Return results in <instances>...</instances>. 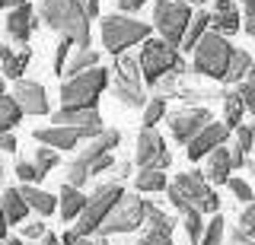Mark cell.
<instances>
[{
  "label": "cell",
  "instance_id": "2",
  "mask_svg": "<svg viewBox=\"0 0 255 245\" xmlns=\"http://www.w3.org/2000/svg\"><path fill=\"white\" fill-rule=\"evenodd\" d=\"M233 54L236 48L230 45L227 35L217 32V29H207L201 35V42L195 45V74L211 77V80H227Z\"/></svg>",
  "mask_w": 255,
  "mask_h": 245
},
{
  "label": "cell",
  "instance_id": "19",
  "mask_svg": "<svg viewBox=\"0 0 255 245\" xmlns=\"http://www.w3.org/2000/svg\"><path fill=\"white\" fill-rule=\"evenodd\" d=\"M211 29H217V32H223V35H233V32L243 29V16H239L236 0H214Z\"/></svg>",
  "mask_w": 255,
  "mask_h": 245
},
{
  "label": "cell",
  "instance_id": "20",
  "mask_svg": "<svg viewBox=\"0 0 255 245\" xmlns=\"http://www.w3.org/2000/svg\"><path fill=\"white\" fill-rule=\"evenodd\" d=\"M230 169H233V156H230V147H217L211 156H207V165H204V175L211 185H227L230 181Z\"/></svg>",
  "mask_w": 255,
  "mask_h": 245
},
{
  "label": "cell",
  "instance_id": "26",
  "mask_svg": "<svg viewBox=\"0 0 255 245\" xmlns=\"http://www.w3.org/2000/svg\"><path fill=\"white\" fill-rule=\"evenodd\" d=\"M99 64V51H93L90 45H77V51L70 54V61H67V67H64V74H70V77H77V74H83V70H90Z\"/></svg>",
  "mask_w": 255,
  "mask_h": 245
},
{
  "label": "cell",
  "instance_id": "8",
  "mask_svg": "<svg viewBox=\"0 0 255 245\" xmlns=\"http://www.w3.org/2000/svg\"><path fill=\"white\" fill-rule=\"evenodd\" d=\"M122 194H125V191L115 185V181H109V185H99V188H96V194L86 201L83 213L77 217V233H80V236L99 233L102 223H106V217L112 213V207L122 201Z\"/></svg>",
  "mask_w": 255,
  "mask_h": 245
},
{
  "label": "cell",
  "instance_id": "43",
  "mask_svg": "<svg viewBox=\"0 0 255 245\" xmlns=\"http://www.w3.org/2000/svg\"><path fill=\"white\" fill-rule=\"evenodd\" d=\"M239 92H243V99H246V105H249V112L255 115V83H252V80L243 83V86H239Z\"/></svg>",
  "mask_w": 255,
  "mask_h": 245
},
{
  "label": "cell",
  "instance_id": "47",
  "mask_svg": "<svg viewBox=\"0 0 255 245\" xmlns=\"http://www.w3.org/2000/svg\"><path fill=\"white\" fill-rule=\"evenodd\" d=\"M230 156H233V169H239V165L246 163V150L239 147V144H236V147H230Z\"/></svg>",
  "mask_w": 255,
  "mask_h": 245
},
{
  "label": "cell",
  "instance_id": "16",
  "mask_svg": "<svg viewBox=\"0 0 255 245\" xmlns=\"http://www.w3.org/2000/svg\"><path fill=\"white\" fill-rule=\"evenodd\" d=\"M227 137H230V124H227V121H223V124H214V121H211L201 134H198V137H191V144H188V160H204V156H211Z\"/></svg>",
  "mask_w": 255,
  "mask_h": 245
},
{
  "label": "cell",
  "instance_id": "15",
  "mask_svg": "<svg viewBox=\"0 0 255 245\" xmlns=\"http://www.w3.org/2000/svg\"><path fill=\"white\" fill-rule=\"evenodd\" d=\"M166 191H169V204H172L175 210H179L182 226H185L188 239L198 245V242H201V236H204V210H201V207H195L191 201H185V197H182V191H179L175 185H169Z\"/></svg>",
  "mask_w": 255,
  "mask_h": 245
},
{
  "label": "cell",
  "instance_id": "6",
  "mask_svg": "<svg viewBox=\"0 0 255 245\" xmlns=\"http://www.w3.org/2000/svg\"><path fill=\"white\" fill-rule=\"evenodd\" d=\"M191 16H195V13L188 10V0H156L153 3V26L159 29V35H163L166 42L179 45V48L188 35Z\"/></svg>",
  "mask_w": 255,
  "mask_h": 245
},
{
  "label": "cell",
  "instance_id": "56",
  "mask_svg": "<svg viewBox=\"0 0 255 245\" xmlns=\"http://www.w3.org/2000/svg\"><path fill=\"white\" fill-rule=\"evenodd\" d=\"M249 80L255 83V61H252V70H249Z\"/></svg>",
  "mask_w": 255,
  "mask_h": 245
},
{
  "label": "cell",
  "instance_id": "31",
  "mask_svg": "<svg viewBox=\"0 0 255 245\" xmlns=\"http://www.w3.org/2000/svg\"><path fill=\"white\" fill-rule=\"evenodd\" d=\"M252 70V58H249V51H239L236 48V54H233V61H230V74H227V80L230 83H239L246 74Z\"/></svg>",
  "mask_w": 255,
  "mask_h": 245
},
{
  "label": "cell",
  "instance_id": "22",
  "mask_svg": "<svg viewBox=\"0 0 255 245\" xmlns=\"http://www.w3.org/2000/svg\"><path fill=\"white\" fill-rule=\"evenodd\" d=\"M29 210H32V207H29L26 194H22V188H6V191H3V223H6V226L22 223Z\"/></svg>",
  "mask_w": 255,
  "mask_h": 245
},
{
  "label": "cell",
  "instance_id": "17",
  "mask_svg": "<svg viewBox=\"0 0 255 245\" xmlns=\"http://www.w3.org/2000/svg\"><path fill=\"white\" fill-rule=\"evenodd\" d=\"M35 29H38V19H35V10H32L29 3H19V6H13V10L6 13V32H10L13 42L26 45Z\"/></svg>",
  "mask_w": 255,
  "mask_h": 245
},
{
  "label": "cell",
  "instance_id": "46",
  "mask_svg": "<svg viewBox=\"0 0 255 245\" xmlns=\"http://www.w3.org/2000/svg\"><path fill=\"white\" fill-rule=\"evenodd\" d=\"M143 3H147V0H118V10H122V13H134V10H140Z\"/></svg>",
  "mask_w": 255,
  "mask_h": 245
},
{
  "label": "cell",
  "instance_id": "14",
  "mask_svg": "<svg viewBox=\"0 0 255 245\" xmlns=\"http://www.w3.org/2000/svg\"><path fill=\"white\" fill-rule=\"evenodd\" d=\"M214 118L207 108H182V112H175L172 115V121H169V128H172V137L179 140V144H191V137H198L207 124H211Z\"/></svg>",
  "mask_w": 255,
  "mask_h": 245
},
{
  "label": "cell",
  "instance_id": "34",
  "mask_svg": "<svg viewBox=\"0 0 255 245\" xmlns=\"http://www.w3.org/2000/svg\"><path fill=\"white\" fill-rule=\"evenodd\" d=\"M163 115H166V96H153V102L143 105V128H156Z\"/></svg>",
  "mask_w": 255,
  "mask_h": 245
},
{
  "label": "cell",
  "instance_id": "57",
  "mask_svg": "<svg viewBox=\"0 0 255 245\" xmlns=\"http://www.w3.org/2000/svg\"><path fill=\"white\" fill-rule=\"evenodd\" d=\"M249 172H252V175H255V160H249Z\"/></svg>",
  "mask_w": 255,
  "mask_h": 245
},
{
  "label": "cell",
  "instance_id": "11",
  "mask_svg": "<svg viewBox=\"0 0 255 245\" xmlns=\"http://www.w3.org/2000/svg\"><path fill=\"white\" fill-rule=\"evenodd\" d=\"M172 185L182 191L185 201H191L195 207H201L204 213H217L220 210V197L214 194L211 181H207V175H201V172H179Z\"/></svg>",
  "mask_w": 255,
  "mask_h": 245
},
{
  "label": "cell",
  "instance_id": "27",
  "mask_svg": "<svg viewBox=\"0 0 255 245\" xmlns=\"http://www.w3.org/2000/svg\"><path fill=\"white\" fill-rule=\"evenodd\" d=\"M246 99H243V92L233 89V92H223V118H227V124L230 128H239L243 124V112H246Z\"/></svg>",
  "mask_w": 255,
  "mask_h": 245
},
{
  "label": "cell",
  "instance_id": "3",
  "mask_svg": "<svg viewBox=\"0 0 255 245\" xmlns=\"http://www.w3.org/2000/svg\"><path fill=\"white\" fill-rule=\"evenodd\" d=\"M106 86H109V70L96 64L90 70H83V74L64 80V86H61V102L67 108H96Z\"/></svg>",
  "mask_w": 255,
  "mask_h": 245
},
{
  "label": "cell",
  "instance_id": "37",
  "mask_svg": "<svg viewBox=\"0 0 255 245\" xmlns=\"http://www.w3.org/2000/svg\"><path fill=\"white\" fill-rule=\"evenodd\" d=\"M223 223H227L223 217H214L211 223H207V229H204V236H201L198 245H220L223 242Z\"/></svg>",
  "mask_w": 255,
  "mask_h": 245
},
{
  "label": "cell",
  "instance_id": "1",
  "mask_svg": "<svg viewBox=\"0 0 255 245\" xmlns=\"http://www.w3.org/2000/svg\"><path fill=\"white\" fill-rule=\"evenodd\" d=\"M38 16L54 32L70 35L77 45H90V13L80 0H42Z\"/></svg>",
  "mask_w": 255,
  "mask_h": 245
},
{
  "label": "cell",
  "instance_id": "50",
  "mask_svg": "<svg viewBox=\"0 0 255 245\" xmlns=\"http://www.w3.org/2000/svg\"><path fill=\"white\" fill-rule=\"evenodd\" d=\"M61 239H64V245H80V239H83V236H80L77 229H67V233H64Z\"/></svg>",
  "mask_w": 255,
  "mask_h": 245
},
{
  "label": "cell",
  "instance_id": "42",
  "mask_svg": "<svg viewBox=\"0 0 255 245\" xmlns=\"http://www.w3.org/2000/svg\"><path fill=\"white\" fill-rule=\"evenodd\" d=\"M239 226H243L249 236H255V201H249V204H246L243 217H239Z\"/></svg>",
  "mask_w": 255,
  "mask_h": 245
},
{
  "label": "cell",
  "instance_id": "32",
  "mask_svg": "<svg viewBox=\"0 0 255 245\" xmlns=\"http://www.w3.org/2000/svg\"><path fill=\"white\" fill-rule=\"evenodd\" d=\"M74 38L70 35H61V42H58V48H54V64H51V74H64V67H67V61H70V54H74Z\"/></svg>",
  "mask_w": 255,
  "mask_h": 245
},
{
  "label": "cell",
  "instance_id": "10",
  "mask_svg": "<svg viewBox=\"0 0 255 245\" xmlns=\"http://www.w3.org/2000/svg\"><path fill=\"white\" fill-rule=\"evenodd\" d=\"M115 96L122 105H147V96H143V67H140V58L134 61L131 54H122L115 64Z\"/></svg>",
  "mask_w": 255,
  "mask_h": 245
},
{
  "label": "cell",
  "instance_id": "25",
  "mask_svg": "<svg viewBox=\"0 0 255 245\" xmlns=\"http://www.w3.org/2000/svg\"><path fill=\"white\" fill-rule=\"evenodd\" d=\"M22 194H26L29 207L35 213H42V217L54 213V207H61V197H51L48 191H42V188H35V185H26V181H22Z\"/></svg>",
  "mask_w": 255,
  "mask_h": 245
},
{
  "label": "cell",
  "instance_id": "55",
  "mask_svg": "<svg viewBox=\"0 0 255 245\" xmlns=\"http://www.w3.org/2000/svg\"><path fill=\"white\" fill-rule=\"evenodd\" d=\"M96 245H112V242H109V236H99V242H96Z\"/></svg>",
  "mask_w": 255,
  "mask_h": 245
},
{
  "label": "cell",
  "instance_id": "13",
  "mask_svg": "<svg viewBox=\"0 0 255 245\" xmlns=\"http://www.w3.org/2000/svg\"><path fill=\"white\" fill-rule=\"evenodd\" d=\"M134 160H137L140 169H143V165L169 169L172 156H169V150H166L163 134H159L156 128H143V131H140V137H137V153H134Z\"/></svg>",
  "mask_w": 255,
  "mask_h": 245
},
{
  "label": "cell",
  "instance_id": "28",
  "mask_svg": "<svg viewBox=\"0 0 255 245\" xmlns=\"http://www.w3.org/2000/svg\"><path fill=\"white\" fill-rule=\"evenodd\" d=\"M22 115H26V112H22L19 99H16L13 92H10V96H0V128H3V131H13L16 124L22 121Z\"/></svg>",
  "mask_w": 255,
  "mask_h": 245
},
{
  "label": "cell",
  "instance_id": "7",
  "mask_svg": "<svg viewBox=\"0 0 255 245\" xmlns=\"http://www.w3.org/2000/svg\"><path fill=\"white\" fill-rule=\"evenodd\" d=\"M118 144H122V134H118L115 128H106L99 134V137H93L90 140V147H83L80 150V156L74 163H70V169H67V181L70 185H77V188H83L86 181L93 178V163L96 160H102L106 153H112Z\"/></svg>",
  "mask_w": 255,
  "mask_h": 245
},
{
  "label": "cell",
  "instance_id": "45",
  "mask_svg": "<svg viewBox=\"0 0 255 245\" xmlns=\"http://www.w3.org/2000/svg\"><path fill=\"white\" fill-rule=\"evenodd\" d=\"M230 245H252V242H249V233H246L243 226L233 229V233H230Z\"/></svg>",
  "mask_w": 255,
  "mask_h": 245
},
{
  "label": "cell",
  "instance_id": "18",
  "mask_svg": "<svg viewBox=\"0 0 255 245\" xmlns=\"http://www.w3.org/2000/svg\"><path fill=\"white\" fill-rule=\"evenodd\" d=\"M13 96L19 99L22 112L26 115H48V96H45V86L35 80H16L13 86Z\"/></svg>",
  "mask_w": 255,
  "mask_h": 245
},
{
  "label": "cell",
  "instance_id": "36",
  "mask_svg": "<svg viewBox=\"0 0 255 245\" xmlns=\"http://www.w3.org/2000/svg\"><path fill=\"white\" fill-rule=\"evenodd\" d=\"M35 165H38V169H42L45 175H48V172H51L54 165H58V150H54V147H48V144H42V147L35 150Z\"/></svg>",
  "mask_w": 255,
  "mask_h": 245
},
{
  "label": "cell",
  "instance_id": "9",
  "mask_svg": "<svg viewBox=\"0 0 255 245\" xmlns=\"http://www.w3.org/2000/svg\"><path fill=\"white\" fill-rule=\"evenodd\" d=\"M147 220V201L137 194H122V201L112 207V213L106 217L99 236H118V233H134L140 229V223Z\"/></svg>",
  "mask_w": 255,
  "mask_h": 245
},
{
  "label": "cell",
  "instance_id": "24",
  "mask_svg": "<svg viewBox=\"0 0 255 245\" xmlns=\"http://www.w3.org/2000/svg\"><path fill=\"white\" fill-rule=\"evenodd\" d=\"M58 197H61V217H64V220H77L80 213H83L86 201H90V197H83V191H80L77 185H70V181L61 188Z\"/></svg>",
  "mask_w": 255,
  "mask_h": 245
},
{
  "label": "cell",
  "instance_id": "59",
  "mask_svg": "<svg viewBox=\"0 0 255 245\" xmlns=\"http://www.w3.org/2000/svg\"><path fill=\"white\" fill-rule=\"evenodd\" d=\"M188 3H201V0H188Z\"/></svg>",
  "mask_w": 255,
  "mask_h": 245
},
{
  "label": "cell",
  "instance_id": "39",
  "mask_svg": "<svg viewBox=\"0 0 255 245\" xmlns=\"http://www.w3.org/2000/svg\"><path fill=\"white\" fill-rule=\"evenodd\" d=\"M236 144L246 150V153H252L255 150V128H249V124H239L236 128Z\"/></svg>",
  "mask_w": 255,
  "mask_h": 245
},
{
  "label": "cell",
  "instance_id": "49",
  "mask_svg": "<svg viewBox=\"0 0 255 245\" xmlns=\"http://www.w3.org/2000/svg\"><path fill=\"white\" fill-rule=\"evenodd\" d=\"M80 3H83V10H86V13H90V19L99 16V0H80Z\"/></svg>",
  "mask_w": 255,
  "mask_h": 245
},
{
  "label": "cell",
  "instance_id": "30",
  "mask_svg": "<svg viewBox=\"0 0 255 245\" xmlns=\"http://www.w3.org/2000/svg\"><path fill=\"white\" fill-rule=\"evenodd\" d=\"M166 185V169H156V165H143L137 172V191H163Z\"/></svg>",
  "mask_w": 255,
  "mask_h": 245
},
{
  "label": "cell",
  "instance_id": "60",
  "mask_svg": "<svg viewBox=\"0 0 255 245\" xmlns=\"http://www.w3.org/2000/svg\"><path fill=\"white\" fill-rule=\"evenodd\" d=\"M32 245H42V242H32Z\"/></svg>",
  "mask_w": 255,
  "mask_h": 245
},
{
  "label": "cell",
  "instance_id": "12",
  "mask_svg": "<svg viewBox=\"0 0 255 245\" xmlns=\"http://www.w3.org/2000/svg\"><path fill=\"white\" fill-rule=\"evenodd\" d=\"M106 128H77V124H51V128H38L35 140L38 144H48L54 150H74L80 140H93Z\"/></svg>",
  "mask_w": 255,
  "mask_h": 245
},
{
  "label": "cell",
  "instance_id": "53",
  "mask_svg": "<svg viewBox=\"0 0 255 245\" xmlns=\"http://www.w3.org/2000/svg\"><path fill=\"white\" fill-rule=\"evenodd\" d=\"M0 3H3L6 10H13V6H19V3H29V0H0Z\"/></svg>",
  "mask_w": 255,
  "mask_h": 245
},
{
  "label": "cell",
  "instance_id": "33",
  "mask_svg": "<svg viewBox=\"0 0 255 245\" xmlns=\"http://www.w3.org/2000/svg\"><path fill=\"white\" fill-rule=\"evenodd\" d=\"M147 226H153V229H166V233H172V229H175V220H172V217H166V213L159 210L153 201H147Z\"/></svg>",
  "mask_w": 255,
  "mask_h": 245
},
{
  "label": "cell",
  "instance_id": "48",
  "mask_svg": "<svg viewBox=\"0 0 255 245\" xmlns=\"http://www.w3.org/2000/svg\"><path fill=\"white\" fill-rule=\"evenodd\" d=\"M0 147H3L6 153H16V137H13L10 131H3V140H0Z\"/></svg>",
  "mask_w": 255,
  "mask_h": 245
},
{
  "label": "cell",
  "instance_id": "5",
  "mask_svg": "<svg viewBox=\"0 0 255 245\" xmlns=\"http://www.w3.org/2000/svg\"><path fill=\"white\" fill-rule=\"evenodd\" d=\"M140 67H143V83H159L163 77H169L172 70L182 67L179 61V48L166 38H147L140 51Z\"/></svg>",
  "mask_w": 255,
  "mask_h": 245
},
{
  "label": "cell",
  "instance_id": "54",
  "mask_svg": "<svg viewBox=\"0 0 255 245\" xmlns=\"http://www.w3.org/2000/svg\"><path fill=\"white\" fill-rule=\"evenodd\" d=\"M3 245H26V242H22V239H13V236H6Z\"/></svg>",
  "mask_w": 255,
  "mask_h": 245
},
{
  "label": "cell",
  "instance_id": "52",
  "mask_svg": "<svg viewBox=\"0 0 255 245\" xmlns=\"http://www.w3.org/2000/svg\"><path fill=\"white\" fill-rule=\"evenodd\" d=\"M115 169H118V172H115V175H118V178H125V175H128V172H131V163H128V160H122V163H118V165H115Z\"/></svg>",
  "mask_w": 255,
  "mask_h": 245
},
{
  "label": "cell",
  "instance_id": "23",
  "mask_svg": "<svg viewBox=\"0 0 255 245\" xmlns=\"http://www.w3.org/2000/svg\"><path fill=\"white\" fill-rule=\"evenodd\" d=\"M0 61H3V77L16 83V80H22V74H26V67L32 61V51L22 48L19 54H16L10 45H3V48H0Z\"/></svg>",
  "mask_w": 255,
  "mask_h": 245
},
{
  "label": "cell",
  "instance_id": "4",
  "mask_svg": "<svg viewBox=\"0 0 255 245\" xmlns=\"http://www.w3.org/2000/svg\"><path fill=\"white\" fill-rule=\"evenodd\" d=\"M150 38V26L140 19H128L125 13H112V16H102V48L115 58L131 48L137 42H147Z\"/></svg>",
  "mask_w": 255,
  "mask_h": 245
},
{
  "label": "cell",
  "instance_id": "51",
  "mask_svg": "<svg viewBox=\"0 0 255 245\" xmlns=\"http://www.w3.org/2000/svg\"><path fill=\"white\" fill-rule=\"evenodd\" d=\"M38 242H42V245H64V239H58V236H51V233H45Z\"/></svg>",
  "mask_w": 255,
  "mask_h": 245
},
{
  "label": "cell",
  "instance_id": "35",
  "mask_svg": "<svg viewBox=\"0 0 255 245\" xmlns=\"http://www.w3.org/2000/svg\"><path fill=\"white\" fill-rule=\"evenodd\" d=\"M16 178H19V181H26V185H38V181L45 178V172L35 165V160H32V163L22 160V163H16Z\"/></svg>",
  "mask_w": 255,
  "mask_h": 245
},
{
  "label": "cell",
  "instance_id": "38",
  "mask_svg": "<svg viewBox=\"0 0 255 245\" xmlns=\"http://www.w3.org/2000/svg\"><path fill=\"white\" fill-rule=\"evenodd\" d=\"M137 245H172V233H166V229H153L147 226V233L137 239Z\"/></svg>",
  "mask_w": 255,
  "mask_h": 245
},
{
  "label": "cell",
  "instance_id": "29",
  "mask_svg": "<svg viewBox=\"0 0 255 245\" xmlns=\"http://www.w3.org/2000/svg\"><path fill=\"white\" fill-rule=\"evenodd\" d=\"M211 29V13L207 10H198L195 16H191V26H188V35L185 42H182V51H195V45L201 42V35Z\"/></svg>",
  "mask_w": 255,
  "mask_h": 245
},
{
  "label": "cell",
  "instance_id": "21",
  "mask_svg": "<svg viewBox=\"0 0 255 245\" xmlns=\"http://www.w3.org/2000/svg\"><path fill=\"white\" fill-rule=\"evenodd\" d=\"M54 124H77V128H102V115L99 108H67L64 105L61 112L51 115Z\"/></svg>",
  "mask_w": 255,
  "mask_h": 245
},
{
  "label": "cell",
  "instance_id": "41",
  "mask_svg": "<svg viewBox=\"0 0 255 245\" xmlns=\"http://www.w3.org/2000/svg\"><path fill=\"white\" fill-rule=\"evenodd\" d=\"M243 3V29L255 38V0H239Z\"/></svg>",
  "mask_w": 255,
  "mask_h": 245
},
{
  "label": "cell",
  "instance_id": "44",
  "mask_svg": "<svg viewBox=\"0 0 255 245\" xmlns=\"http://www.w3.org/2000/svg\"><path fill=\"white\" fill-rule=\"evenodd\" d=\"M45 233H48L45 223H26V239H29V242H38Z\"/></svg>",
  "mask_w": 255,
  "mask_h": 245
},
{
  "label": "cell",
  "instance_id": "58",
  "mask_svg": "<svg viewBox=\"0 0 255 245\" xmlns=\"http://www.w3.org/2000/svg\"><path fill=\"white\" fill-rule=\"evenodd\" d=\"M80 245H96V242H86V236H83V239H80Z\"/></svg>",
  "mask_w": 255,
  "mask_h": 245
},
{
  "label": "cell",
  "instance_id": "40",
  "mask_svg": "<svg viewBox=\"0 0 255 245\" xmlns=\"http://www.w3.org/2000/svg\"><path fill=\"white\" fill-rule=\"evenodd\" d=\"M227 185H230V191H233V194L239 197V201H246V204H249V201H255V194H252L249 181H243V178H230Z\"/></svg>",
  "mask_w": 255,
  "mask_h": 245
}]
</instances>
